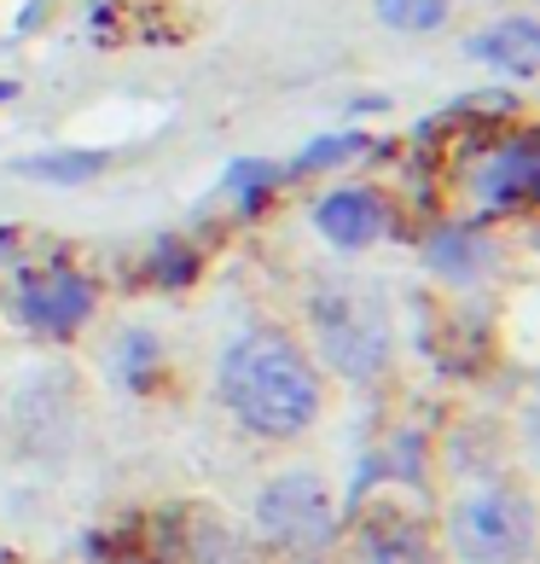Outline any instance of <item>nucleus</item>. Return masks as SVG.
<instances>
[{
    "label": "nucleus",
    "mask_w": 540,
    "mask_h": 564,
    "mask_svg": "<svg viewBox=\"0 0 540 564\" xmlns=\"http://www.w3.org/2000/svg\"><path fill=\"white\" fill-rule=\"evenodd\" d=\"M349 564H436L430 530L412 524L401 512H366L355 541H349Z\"/></svg>",
    "instance_id": "obj_8"
},
{
    "label": "nucleus",
    "mask_w": 540,
    "mask_h": 564,
    "mask_svg": "<svg viewBox=\"0 0 540 564\" xmlns=\"http://www.w3.org/2000/svg\"><path fill=\"white\" fill-rule=\"evenodd\" d=\"M145 274H152L157 285H192L198 280V250L180 245V239H163L152 250V262H145Z\"/></svg>",
    "instance_id": "obj_15"
},
{
    "label": "nucleus",
    "mask_w": 540,
    "mask_h": 564,
    "mask_svg": "<svg viewBox=\"0 0 540 564\" xmlns=\"http://www.w3.org/2000/svg\"><path fill=\"white\" fill-rule=\"evenodd\" d=\"M366 152V134H331V140H315V145H302V158L290 163L297 175L308 170H331V163H343V158H361Z\"/></svg>",
    "instance_id": "obj_16"
},
{
    "label": "nucleus",
    "mask_w": 540,
    "mask_h": 564,
    "mask_svg": "<svg viewBox=\"0 0 540 564\" xmlns=\"http://www.w3.org/2000/svg\"><path fill=\"white\" fill-rule=\"evenodd\" d=\"M157 361V344L145 338V332H134V338H122V372H129V384H145V372H152Z\"/></svg>",
    "instance_id": "obj_17"
},
{
    "label": "nucleus",
    "mask_w": 540,
    "mask_h": 564,
    "mask_svg": "<svg viewBox=\"0 0 540 564\" xmlns=\"http://www.w3.org/2000/svg\"><path fill=\"white\" fill-rule=\"evenodd\" d=\"M425 262L436 268L442 280H453V285H471L476 274L488 268V245L471 234V227H436L430 234V245H425Z\"/></svg>",
    "instance_id": "obj_11"
},
{
    "label": "nucleus",
    "mask_w": 540,
    "mask_h": 564,
    "mask_svg": "<svg viewBox=\"0 0 540 564\" xmlns=\"http://www.w3.org/2000/svg\"><path fill=\"white\" fill-rule=\"evenodd\" d=\"M274 181H279V170L274 163H262V158H251V163H233V170L221 175V186L233 193L244 210H262L267 204V193H274Z\"/></svg>",
    "instance_id": "obj_14"
},
{
    "label": "nucleus",
    "mask_w": 540,
    "mask_h": 564,
    "mask_svg": "<svg viewBox=\"0 0 540 564\" xmlns=\"http://www.w3.org/2000/svg\"><path fill=\"white\" fill-rule=\"evenodd\" d=\"M378 18L389 30H407V35H430L448 24V0H378Z\"/></svg>",
    "instance_id": "obj_13"
},
{
    "label": "nucleus",
    "mask_w": 540,
    "mask_h": 564,
    "mask_svg": "<svg viewBox=\"0 0 540 564\" xmlns=\"http://www.w3.org/2000/svg\"><path fill=\"white\" fill-rule=\"evenodd\" d=\"M12 94H18V88H12V82H0V99H12Z\"/></svg>",
    "instance_id": "obj_18"
},
{
    "label": "nucleus",
    "mask_w": 540,
    "mask_h": 564,
    "mask_svg": "<svg viewBox=\"0 0 540 564\" xmlns=\"http://www.w3.org/2000/svg\"><path fill=\"white\" fill-rule=\"evenodd\" d=\"M540 193V145L535 134H511V140H494L483 170H476V198L488 210H517V204H535Z\"/></svg>",
    "instance_id": "obj_6"
},
{
    "label": "nucleus",
    "mask_w": 540,
    "mask_h": 564,
    "mask_svg": "<svg viewBox=\"0 0 540 564\" xmlns=\"http://www.w3.org/2000/svg\"><path fill=\"white\" fill-rule=\"evenodd\" d=\"M163 530V564H251V547L216 512H180Z\"/></svg>",
    "instance_id": "obj_7"
},
{
    "label": "nucleus",
    "mask_w": 540,
    "mask_h": 564,
    "mask_svg": "<svg viewBox=\"0 0 540 564\" xmlns=\"http://www.w3.org/2000/svg\"><path fill=\"white\" fill-rule=\"evenodd\" d=\"M315 227L338 250H366V245L384 239L389 204L378 193H366V186H343V193H331V198L315 204Z\"/></svg>",
    "instance_id": "obj_9"
},
{
    "label": "nucleus",
    "mask_w": 540,
    "mask_h": 564,
    "mask_svg": "<svg viewBox=\"0 0 540 564\" xmlns=\"http://www.w3.org/2000/svg\"><path fill=\"white\" fill-rule=\"evenodd\" d=\"M471 58H483V65L506 70L517 82H529L540 70V24L535 18H500V24H488L471 41Z\"/></svg>",
    "instance_id": "obj_10"
},
{
    "label": "nucleus",
    "mask_w": 540,
    "mask_h": 564,
    "mask_svg": "<svg viewBox=\"0 0 540 564\" xmlns=\"http://www.w3.org/2000/svg\"><path fill=\"white\" fill-rule=\"evenodd\" d=\"M221 402L233 420L256 436H302L320 420V379L315 361L279 338V332H256L227 349L221 361Z\"/></svg>",
    "instance_id": "obj_1"
},
{
    "label": "nucleus",
    "mask_w": 540,
    "mask_h": 564,
    "mask_svg": "<svg viewBox=\"0 0 540 564\" xmlns=\"http://www.w3.org/2000/svg\"><path fill=\"white\" fill-rule=\"evenodd\" d=\"M256 524L274 547L315 553L338 535V507H331V495L315 471H285L256 495Z\"/></svg>",
    "instance_id": "obj_3"
},
{
    "label": "nucleus",
    "mask_w": 540,
    "mask_h": 564,
    "mask_svg": "<svg viewBox=\"0 0 540 564\" xmlns=\"http://www.w3.org/2000/svg\"><path fill=\"white\" fill-rule=\"evenodd\" d=\"M18 315H24L35 332H53L65 338L81 321L93 315V280L70 262H47V268H30L24 285H18Z\"/></svg>",
    "instance_id": "obj_5"
},
{
    "label": "nucleus",
    "mask_w": 540,
    "mask_h": 564,
    "mask_svg": "<svg viewBox=\"0 0 540 564\" xmlns=\"http://www.w3.org/2000/svg\"><path fill=\"white\" fill-rule=\"evenodd\" d=\"M453 547H460L465 564H517L529 553V507L511 489L460 500V512H453Z\"/></svg>",
    "instance_id": "obj_4"
},
{
    "label": "nucleus",
    "mask_w": 540,
    "mask_h": 564,
    "mask_svg": "<svg viewBox=\"0 0 540 564\" xmlns=\"http://www.w3.org/2000/svg\"><path fill=\"white\" fill-rule=\"evenodd\" d=\"M308 321H315V344L326 355V367H338L343 379H378L389 361V315L372 291L355 285H326L308 303Z\"/></svg>",
    "instance_id": "obj_2"
},
{
    "label": "nucleus",
    "mask_w": 540,
    "mask_h": 564,
    "mask_svg": "<svg viewBox=\"0 0 540 564\" xmlns=\"http://www.w3.org/2000/svg\"><path fill=\"white\" fill-rule=\"evenodd\" d=\"M106 170V152H47V158H24L18 175L30 181H53V186H81Z\"/></svg>",
    "instance_id": "obj_12"
}]
</instances>
